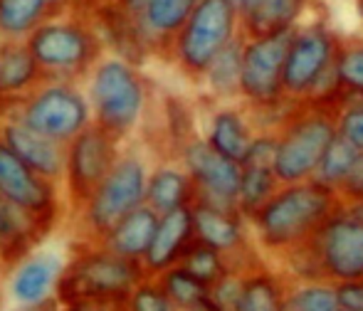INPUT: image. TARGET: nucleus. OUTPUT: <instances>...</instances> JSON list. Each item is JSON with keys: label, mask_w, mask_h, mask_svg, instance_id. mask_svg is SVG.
Returning a JSON list of instances; mask_svg holds the SVG:
<instances>
[{"label": "nucleus", "mask_w": 363, "mask_h": 311, "mask_svg": "<svg viewBox=\"0 0 363 311\" xmlns=\"http://www.w3.org/2000/svg\"><path fill=\"white\" fill-rule=\"evenodd\" d=\"M316 104H326L334 111L336 134L363 154V91L336 89L329 99L316 101Z\"/></svg>", "instance_id": "7c9ffc66"}, {"label": "nucleus", "mask_w": 363, "mask_h": 311, "mask_svg": "<svg viewBox=\"0 0 363 311\" xmlns=\"http://www.w3.org/2000/svg\"><path fill=\"white\" fill-rule=\"evenodd\" d=\"M294 30L245 38L240 101L252 114L267 111L289 99L284 94V62Z\"/></svg>", "instance_id": "9d476101"}, {"label": "nucleus", "mask_w": 363, "mask_h": 311, "mask_svg": "<svg viewBox=\"0 0 363 311\" xmlns=\"http://www.w3.org/2000/svg\"><path fill=\"white\" fill-rule=\"evenodd\" d=\"M0 139L10 146L33 171L50 181L60 183L65 178V163H67V146L48 139L30 129L25 121H20L15 114L3 111L0 114Z\"/></svg>", "instance_id": "dca6fc26"}, {"label": "nucleus", "mask_w": 363, "mask_h": 311, "mask_svg": "<svg viewBox=\"0 0 363 311\" xmlns=\"http://www.w3.org/2000/svg\"><path fill=\"white\" fill-rule=\"evenodd\" d=\"M50 15L48 0H0V40L25 43Z\"/></svg>", "instance_id": "c85d7f7f"}, {"label": "nucleus", "mask_w": 363, "mask_h": 311, "mask_svg": "<svg viewBox=\"0 0 363 311\" xmlns=\"http://www.w3.org/2000/svg\"><path fill=\"white\" fill-rule=\"evenodd\" d=\"M321 269L334 284L363 279V217L339 203L336 213L311 237Z\"/></svg>", "instance_id": "f8f14e48"}, {"label": "nucleus", "mask_w": 363, "mask_h": 311, "mask_svg": "<svg viewBox=\"0 0 363 311\" xmlns=\"http://www.w3.org/2000/svg\"><path fill=\"white\" fill-rule=\"evenodd\" d=\"M240 35L242 20L233 0H201L186 25L171 40L163 60L193 84H201L213 60Z\"/></svg>", "instance_id": "423d86ee"}, {"label": "nucleus", "mask_w": 363, "mask_h": 311, "mask_svg": "<svg viewBox=\"0 0 363 311\" xmlns=\"http://www.w3.org/2000/svg\"><path fill=\"white\" fill-rule=\"evenodd\" d=\"M334 72L339 89L363 91V35H341Z\"/></svg>", "instance_id": "72a5a7b5"}, {"label": "nucleus", "mask_w": 363, "mask_h": 311, "mask_svg": "<svg viewBox=\"0 0 363 311\" xmlns=\"http://www.w3.org/2000/svg\"><path fill=\"white\" fill-rule=\"evenodd\" d=\"M52 225L13 200L0 196V267L13 269L30 252H35L43 237H48Z\"/></svg>", "instance_id": "6ab92c4d"}, {"label": "nucleus", "mask_w": 363, "mask_h": 311, "mask_svg": "<svg viewBox=\"0 0 363 311\" xmlns=\"http://www.w3.org/2000/svg\"><path fill=\"white\" fill-rule=\"evenodd\" d=\"M111 3L121 5L124 10H129V13H136V15H141V10L146 8V0H111Z\"/></svg>", "instance_id": "a19ab883"}, {"label": "nucleus", "mask_w": 363, "mask_h": 311, "mask_svg": "<svg viewBox=\"0 0 363 311\" xmlns=\"http://www.w3.org/2000/svg\"><path fill=\"white\" fill-rule=\"evenodd\" d=\"M196 183L178 158H166L151 173L146 186V205H151L158 215L191 208L196 200Z\"/></svg>", "instance_id": "412c9836"}, {"label": "nucleus", "mask_w": 363, "mask_h": 311, "mask_svg": "<svg viewBox=\"0 0 363 311\" xmlns=\"http://www.w3.org/2000/svg\"><path fill=\"white\" fill-rule=\"evenodd\" d=\"M341 196L319 181L282 183L277 193L250 217L257 247L279 259L284 252L311 239L336 213Z\"/></svg>", "instance_id": "f257e3e1"}, {"label": "nucleus", "mask_w": 363, "mask_h": 311, "mask_svg": "<svg viewBox=\"0 0 363 311\" xmlns=\"http://www.w3.org/2000/svg\"><path fill=\"white\" fill-rule=\"evenodd\" d=\"M126 311H178L156 277L141 279L126 299Z\"/></svg>", "instance_id": "e433bc0d"}, {"label": "nucleus", "mask_w": 363, "mask_h": 311, "mask_svg": "<svg viewBox=\"0 0 363 311\" xmlns=\"http://www.w3.org/2000/svg\"><path fill=\"white\" fill-rule=\"evenodd\" d=\"M341 33L316 8L291 33L284 62V94L294 101H326L336 89L334 62Z\"/></svg>", "instance_id": "39448f33"}, {"label": "nucleus", "mask_w": 363, "mask_h": 311, "mask_svg": "<svg viewBox=\"0 0 363 311\" xmlns=\"http://www.w3.org/2000/svg\"><path fill=\"white\" fill-rule=\"evenodd\" d=\"M178 264H183L188 272H193L196 277H201L203 282H208L211 287L218 282L220 277H225V274L230 272L228 257H225L223 252H218V249L203 244L201 239H196V242L191 244V249L183 254V259Z\"/></svg>", "instance_id": "c9c22d12"}, {"label": "nucleus", "mask_w": 363, "mask_h": 311, "mask_svg": "<svg viewBox=\"0 0 363 311\" xmlns=\"http://www.w3.org/2000/svg\"><path fill=\"white\" fill-rule=\"evenodd\" d=\"M208 144L218 154L233 158L242 163L257 136V126L252 121L250 109L242 101H230V104H213L206 119V134Z\"/></svg>", "instance_id": "a211bd4d"}, {"label": "nucleus", "mask_w": 363, "mask_h": 311, "mask_svg": "<svg viewBox=\"0 0 363 311\" xmlns=\"http://www.w3.org/2000/svg\"><path fill=\"white\" fill-rule=\"evenodd\" d=\"M60 307H62V304H60L57 297H55V299H50V302L40 304V307H35V309H28V311H60Z\"/></svg>", "instance_id": "37998d69"}, {"label": "nucleus", "mask_w": 363, "mask_h": 311, "mask_svg": "<svg viewBox=\"0 0 363 311\" xmlns=\"http://www.w3.org/2000/svg\"><path fill=\"white\" fill-rule=\"evenodd\" d=\"M193 311H223V309H220V307H218V304H216V302H213V299H211V297H208V299H206V302H203V304H201V307H196V309H193Z\"/></svg>", "instance_id": "a18cd8bd"}, {"label": "nucleus", "mask_w": 363, "mask_h": 311, "mask_svg": "<svg viewBox=\"0 0 363 311\" xmlns=\"http://www.w3.org/2000/svg\"><path fill=\"white\" fill-rule=\"evenodd\" d=\"M287 311H341L334 282H291Z\"/></svg>", "instance_id": "f704fd0d"}, {"label": "nucleus", "mask_w": 363, "mask_h": 311, "mask_svg": "<svg viewBox=\"0 0 363 311\" xmlns=\"http://www.w3.org/2000/svg\"><path fill=\"white\" fill-rule=\"evenodd\" d=\"M242 47L245 35L228 45L223 52L213 60V64L206 69L201 79V86L206 91V99L211 104H230L240 101V77H242Z\"/></svg>", "instance_id": "bb28decb"}, {"label": "nucleus", "mask_w": 363, "mask_h": 311, "mask_svg": "<svg viewBox=\"0 0 363 311\" xmlns=\"http://www.w3.org/2000/svg\"><path fill=\"white\" fill-rule=\"evenodd\" d=\"M3 111H10L38 134L65 146L86 126L94 124L86 89L82 86V81L67 79H43L25 99Z\"/></svg>", "instance_id": "6e6552de"}, {"label": "nucleus", "mask_w": 363, "mask_h": 311, "mask_svg": "<svg viewBox=\"0 0 363 311\" xmlns=\"http://www.w3.org/2000/svg\"><path fill=\"white\" fill-rule=\"evenodd\" d=\"M48 5L52 8V13H65L77 8V0H48Z\"/></svg>", "instance_id": "79ce46f5"}, {"label": "nucleus", "mask_w": 363, "mask_h": 311, "mask_svg": "<svg viewBox=\"0 0 363 311\" xmlns=\"http://www.w3.org/2000/svg\"><path fill=\"white\" fill-rule=\"evenodd\" d=\"M114 309L119 307H101V304H72V307H62V311H114Z\"/></svg>", "instance_id": "ea45409f"}, {"label": "nucleus", "mask_w": 363, "mask_h": 311, "mask_svg": "<svg viewBox=\"0 0 363 311\" xmlns=\"http://www.w3.org/2000/svg\"><path fill=\"white\" fill-rule=\"evenodd\" d=\"M178 161L186 166L196 183V198L213 200L220 205H238L240 183H242V166L233 158L218 154L206 136H196L186 149L181 151Z\"/></svg>", "instance_id": "4468645a"}, {"label": "nucleus", "mask_w": 363, "mask_h": 311, "mask_svg": "<svg viewBox=\"0 0 363 311\" xmlns=\"http://www.w3.org/2000/svg\"><path fill=\"white\" fill-rule=\"evenodd\" d=\"M0 52H3V40H0Z\"/></svg>", "instance_id": "09e8293b"}, {"label": "nucleus", "mask_w": 363, "mask_h": 311, "mask_svg": "<svg viewBox=\"0 0 363 311\" xmlns=\"http://www.w3.org/2000/svg\"><path fill=\"white\" fill-rule=\"evenodd\" d=\"M158 149L166 158H178L181 151L191 144L198 134V114L191 99L181 94H166L158 96Z\"/></svg>", "instance_id": "4be33fe9"}, {"label": "nucleus", "mask_w": 363, "mask_h": 311, "mask_svg": "<svg viewBox=\"0 0 363 311\" xmlns=\"http://www.w3.org/2000/svg\"><path fill=\"white\" fill-rule=\"evenodd\" d=\"M282 188V181L269 163H242V183H240L238 205L245 217H252L274 193Z\"/></svg>", "instance_id": "c756f323"}, {"label": "nucleus", "mask_w": 363, "mask_h": 311, "mask_svg": "<svg viewBox=\"0 0 363 311\" xmlns=\"http://www.w3.org/2000/svg\"><path fill=\"white\" fill-rule=\"evenodd\" d=\"M319 5L314 0H252L240 13L245 38L272 35L282 30H294L304 23Z\"/></svg>", "instance_id": "5701e85b"}, {"label": "nucleus", "mask_w": 363, "mask_h": 311, "mask_svg": "<svg viewBox=\"0 0 363 311\" xmlns=\"http://www.w3.org/2000/svg\"><path fill=\"white\" fill-rule=\"evenodd\" d=\"M359 156H361V151L356 149V146H351L349 141L341 139V136L336 134V139L329 144V149H326L324 158H321L319 168H316L314 181L339 191V186L346 181V176H349L351 168L356 166Z\"/></svg>", "instance_id": "473e14b6"}, {"label": "nucleus", "mask_w": 363, "mask_h": 311, "mask_svg": "<svg viewBox=\"0 0 363 311\" xmlns=\"http://www.w3.org/2000/svg\"><path fill=\"white\" fill-rule=\"evenodd\" d=\"M121 144L124 141H119L96 124L86 126L79 136H74L67 144V163H65L62 183L67 188V198L74 213H79L89 203L101 181L109 176V171L124 151Z\"/></svg>", "instance_id": "9b49d317"}, {"label": "nucleus", "mask_w": 363, "mask_h": 311, "mask_svg": "<svg viewBox=\"0 0 363 311\" xmlns=\"http://www.w3.org/2000/svg\"><path fill=\"white\" fill-rule=\"evenodd\" d=\"M114 311H126V307H119V309H114Z\"/></svg>", "instance_id": "de8ad7c7"}, {"label": "nucleus", "mask_w": 363, "mask_h": 311, "mask_svg": "<svg viewBox=\"0 0 363 311\" xmlns=\"http://www.w3.org/2000/svg\"><path fill=\"white\" fill-rule=\"evenodd\" d=\"M341 311H363V279L336 284Z\"/></svg>", "instance_id": "4c0bfd02"}, {"label": "nucleus", "mask_w": 363, "mask_h": 311, "mask_svg": "<svg viewBox=\"0 0 363 311\" xmlns=\"http://www.w3.org/2000/svg\"><path fill=\"white\" fill-rule=\"evenodd\" d=\"M67 267L60 254L55 252H30L23 262L10 269L8 292L15 304L25 309H35L50 302L57 294V284Z\"/></svg>", "instance_id": "f3484780"}, {"label": "nucleus", "mask_w": 363, "mask_h": 311, "mask_svg": "<svg viewBox=\"0 0 363 311\" xmlns=\"http://www.w3.org/2000/svg\"><path fill=\"white\" fill-rule=\"evenodd\" d=\"M198 3L201 0H146V8L141 10V23L151 43L156 45L158 60H163L171 40L186 25Z\"/></svg>", "instance_id": "cd10ccee"}, {"label": "nucleus", "mask_w": 363, "mask_h": 311, "mask_svg": "<svg viewBox=\"0 0 363 311\" xmlns=\"http://www.w3.org/2000/svg\"><path fill=\"white\" fill-rule=\"evenodd\" d=\"M86 96L91 101L94 124L126 141L151 109L153 86L139 64L106 52L84 79Z\"/></svg>", "instance_id": "f03ea898"}, {"label": "nucleus", "mask_w": 363, "mask_h": 311, "mask_svg": "<svg viewBox=\"0 0 363 311\" xmlns=\"http://www.w3.org/2000/svg\"><path fill=\"white\" fill-rule=\"evenodd\" d=\"M158 282L166 289V294L171 297V302L176 304L178 311H193L201 307L208 297H211V284L203 282L201 277H196L193 272H188L183 264L166 269L158 274Z\"/></svg>", "instance_id": "2f4dec72"}, {"label": "nucleus", "mask_w": 363, "mask_h": 311, "mask_svg": "<svg viewBox=\"0 0 363 311\" xmlns=\"http://www.w3.org/2000/svg\"><path fill=\"white\" fill-rule=\"evenodd\" d=\"M99 3H104V0H77V8L84 10V13H89V10H94Z\"/></svg>", "instance_id": "c03bdc74"}, {"label": "nucleus", "mask_w": 363, "mask_h": 311, "mask_svg": "<svg viewBox=\"0 0 363 311\" xmlns=\"http://www.w3.org/2000/svg\"><path fill=\"white\" fill-rule=\"evenodd\" d=\"M294 279L267 264L242 274V289L233 311H287L289 287Z\"/></svg>", "instance_id": "393cba45"}, {"label": "nucleus", "mask_w": 363, "mask_h": 311, "mask_svg": "<svg viewBox=\"0 0 363 311\" xmlns=\"http://www.w3.org/2000/svg\"><path fill=\"white\" fill-rule=\"evenodd\" d=\"M339 193L344 200H363V154L359 156L356 166L351 168V173L346 176V181L339 186Z\"/></svg>", "instance_id": "58836bf2"}, {"label": "nucleus", "mask_w": 363, "mask_h": 311, "mask_svg": "<svg viewBox=\"0 0 363 311\" xmlns=\"http://www.w3.org/2000/svg\"><path fill=\"white\" fill-rule=\"evenodd\" d=\"M196 225H193V210L191 208H181L161 215L153 234V242L144 254L141 264H144L148 277H158L166 269L176 267L183 259V254L191 249L196 242Z\"/></svg>", "instance_id": "aec40b11"}, {"label": "nucleus", "mask_w": 363, "mask_h": 311, "mask_svg": "<svg viewBox=\"0 0 363 311\" xmlns=\"http://www.w3.org/2000/svg\"><path fill=\"white\" fill-rule=\"evenodd\" d=\"M354 3H356V13H359V18L363 23V0H354Z\"/></svg>", "instance_id": "49530a36"}, {"label": "nucleus", "mask_w": 363, "mask_h": 311, "mask_svg": "<svg viewBox=\"0 0 363 311\" xmlns=\"http://www.w3.org/2000/svg\"><path fill=\"white\" fill-rule=\"evenodd\" d=\"M25 43L38 60L45 79L84 81L106 55L89 13L79 8L52 13Z\"/></svg>", "instance_id": "7ed1b4c3"}, {"label": "nucleus", "mask_w": 363, "mask_h": 311, "mask_svg": "<svg viewBox=\"0 0 363 311\" xmlns=\"http://www.w3.org/2000/svg\"><path fill=\"white\" fill-rule=\"evenodd\" d=\"M146 158L134 149H124L119 161L101 181L84 208L79 210V220L86 237L99 242L114 225H119L129 213L146 205L148 186Z\"/></svg>", "instance_id": "1a4fd4ad"}, {"label": "nucleus", "mask_w": 363, "mask_h": 311, "mask_svg": "<svg viewBox=\"0 0 363 311\" xmlns=\"http://www.w3.org/2000/svg\"><path fill=\"white\" fill-rule=\"evenodd\" d=\"M158 220H161V215H158L151 205H141V208H136L134 213H129L119 225L111 227V230L99 239V244L111 249V252L121 254V257L139 259L141 262L153 242Z\"/></svg>", "instance_id": "a878e982"}, {"label": "nucleus", "mask_w": 363, "mask_h": 311, "mask_svg": "<svg viewBox=\"0 0 363 311\" xmlns=\"http://www.w3.org/2000/svg\"><path fill=\"white\" fill-rule=\"evenodd\" d=\"M0 196L13 200L38 215L40 220L57 225L60 217V191L57 183L40 176L28 166L3 139H0Z\"/></svg>", "instance_id": "ddd939ff"}, {"label": "nucleus", "mask_w": 363, "mask_h": 311, "mask_svg": "<svg viewBox=\"0 0 363 311\" xmlns=\"http://www.w3.org/2000/svg\"><path fill=\"white\" fill-rule=\"evenodd\" d=\"M274 173L282 183L311 181L329 144L336 139V116L326 104L296 101L277 131Z\"/></svg>", "instance_id": "0eeeda50"}, {"label": "nucleus", "mask_w": 363, "mask_h": 311, "mask_svg": "<svg viewBox=\"0 0 363 311\" xmlns=\"http://www.w3.org/2000/svg\"><path fill=\"white\" fill-rule=\"evenodd\" d=\"M89 18L109 55L124 57L139 67H144L148 60L158 57L156 45L151 43L141 23V15L129 13L111 0H104L94 10H89Z\"/></svg>", "instance_id": "2eb2a0df"}, {"label": "nucleus", "mask_w": 363, "mask_h": 311, "mask_svg": "<svg viewBox=\"0 0 363 311\" xmlns=\"http://www.w3.org/2000/svg\"><path fill=\"white\" fill-rule=\"evenodd\" d=\"M146 269L139 259L121 257L106 247H84L67 262L57 284V302L101 304V307H124L134 287L146 279Z\"/></svg>", "instance_id": "20e7f679"}, {"label": "nucleus", "mask_w": 363, "mask_h": 311, "mask_svg": "<svg viewBox=\"0 0 363 311\" xmlns=\"http://www.w3.org/2000/svg\"><path fill=\"white\" fill-rule=\"evenodd\" d=\"M43 79V69H40L35 55L30 52L28 43H3V52H0V111L25 99Z\"/></svg>", "instance_id": "b1692460"}]
</instances>
